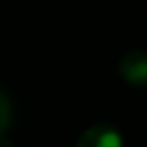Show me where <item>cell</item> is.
I'll return each instance as SVG.
<instances>
[{"mask_svg": "<svg viewBox=\"0 0 147 147\" xmlns=\"http://www.w3.org/2000/svg\"><path fill=\"white\" fill-rule=\"evenodd\" d=\"M122 136L119 131L113 126V124H92L87 126L78 140H76V147H122Z\"/></svg>", "mask_w": 147, "mask_h": 147, "instance_id": "6da1fadb", "label": "cell"}, {"mask_svg": "<svg viewBox=\"0 0 147 147\" xmlns=\"http://www.w3.org/2000/svg\"><path fill=\"white\" fill-rule=\"evenodd\" d=\"M119 76L136 87L147 85V51L133 48L119 60Z\"/></svg>", "mask_w": 147, "mask_h": 147, "instance_id": "7a4b0ae2", "label": "cell"}, {"mask_svg": "<svg viewBox=\"0 0 147 147\" xmlns=\"http://www.w3.org/2000/svg\"><path fill=\"white\" fill-rule=\"evenodd\" d=\"M9 124H11V101L7 99L5 92H0V136L7 133Z\"/></svg>", "mask_w": 147, "mask_h": 147, "instance_id": "3957f363", "label": "cell"}, {"mask_svg": "<svg viewBox=\"0 0 147 147\" xmlns=\"http://www.w3.org/2000/svg\"><path fill=\"white\" fill-rule=\"evenodd\" d=\"M0 147H11V142H9L7 138H5V133L0 136Z\"/></svg>", "mask_w": 147, "mask_h": 147, "instance_id": "277c9868", "label": "cell"}]
</instances>
